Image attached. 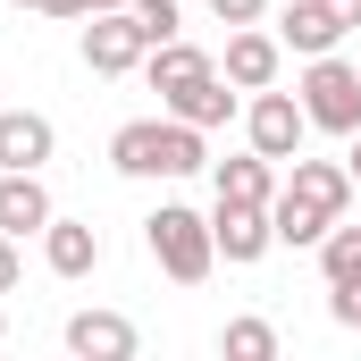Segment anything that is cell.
<instances>
[{
	"label": "cell",
	"instance_id": "30bf717a",
	"mask_svg": "<svg viewBox=\"0 0 361 361\" xmlns=\"http://www.w3.org/2000/svg\"><path fill=\"white\" fill-rule=\"evenodd\" d=\"M68 353L76 361H126L135 353V319H118V311H76V319H68Z\"/></svg>",
	"mask_w": 361,
	"mask_h": 361
},
{
	"label": "cell",
	"instance_id": "e0dca14e",
	"mask_svg": "<svg viewBox=\"0 0 361 361\" xmlns=\"http://www.w3.org/2000/svg\"><path fill=\"white\" fill-rule=\"evenodd\" d=\"M269 193H277V160H269V152L219 160V202H269Z\"/></svg>",
	"mask_w": 361,
	"mask_h": 361
},
{
	"label": "cell",
	"instance_id": "5b68a950",
	"mask_svg": "<svg viewBox=\"0 0 361 361\" xmlns=\"http://www.w3.org/2000/svg\"><path fill=\"white\" fill-rule=\"evenodd\" d=\"M210 235H219V261H227V269H252V261L277 244L269 202H219V210H210Z\"/></svg>",
	"mask_w": 361,
	"mask_h": 361
},
{
	"label": "cell",
	"instance_id": "83f0119b",
	"mask_svg": "<svg viewBox=\"0 0 361 361\" xmlns=\"http://www.w3.org/2000/svg\"><path fill=\"white\" fill-rule=\"evenodd\" d=\"M0 336H8V311H0Z\"/></svg>",
	"mask_w": 361,
	"mask_h": 361
},
{
	"label": "cell",
	"instance_id": "cb8c5ba5",
	"mask_svg": "<svg viewBox=\"0 0 361 361\" xmlns=\"http://www.w3.org/2000/svg\"><path fill=\"white\" fill-rule=\"evenodd\" d=\"M42 17H92V0H34Z\"/></svg>",
	"mask_w": 361,
	"mask_h": 361
},
{
	"label": "cell",
	"instance_id": "7402d4cb",
	"mask_svg": "<svg viewBox=\"0 0 361 361\" xmlns=\"http://www.w3.org/2000/svg\"><path fill=\"white\" fill-rule=\"evenodd\" d=\"M261 8H269V0H210L219 25H261Z\"/></svg>",
	"mask_w": 361,
	"mask_h": 361
},
{
	"label": "cell",
	"instance_id": "8992f818",
	"mask_svg": "<svg viewBox=\"0 0 361 361\" xmlns=\"http://www.w3.org/2000/svg\"><path fill=\"white\" fill-rule=\"evenodd\" d=\"M143 25L126 17V8H92V25H85V68L92 76H126V68H143Z\"/></svg>",
	"mask_w": 361,
	"mask_h": 361
},
{
	"label": "cell",
	"instance_id": "d6986e66",
	"mask_svg": "<svg viewBox=\"0 0 361 361\" xmlns=\"http://www.w3.org/2000/svg\"><path fill=\"white\" fill-rule=\"evenodd\" d=\"M319 269H328V286H336V277H361V227H345V219L328 227V244H319Z\"/></svg>",
	"mask_w": 361,
	"mask_h": 361
},
{
	"label": "cell",
	"instance_id": "f1b7e54d",
	"mask_svg": "<svg viewBox=\"0 0 361 361\" xmlns=\"http://www.w3.org/2000/svg\"><path fill=\"white\" fill-rule=\"evenodd\" d=\"M17 8H34V0H17Z\"/></svg>",
	"mask_w": 361,
	"mask_h": 361
},
{
	"label": "cell",
	"instance_id": "44dd1931",
	"mask_svg": "<svg viewBox=\"0 0 361 361\" xmlns=\"http://www.w3.org/2000/svg\"><path fill=\"white\" fill-rule=\"evenodd\" d=\"M328 319L336 328H361V277H336L328 286Z\"/></svg>",
	"mask_w": 361,
	"mask_h": 361
},
{
	"label": "cell",
	"instance_id": "ffe728a7",
	"mask_svg": "<svg viewBox=\"0 0 361 361\" xmlns=\"http://www.w3.org/2000/svg\"><path fill=\"white\" fill-rule=\"evenodd\" d=\"M126 17L143 25V42H177V0H126Z\"/></svg>",
	"mask_w": 361,
	"mask_h": 361
},
{
	"label": "cell",
	"instance_id": "4fadbf2b",
	"mask_svg": "<svg viewBox=\"0 0 361 361\" xmlns=\"http://www.w3.org/2000/svg\"><path fill=\"white\" fill-rule=\"evenodd\" d=\"M269 227H277V244H328V227H336V210H319V202H302L294 185H277L269 193Z\"/></svg>",
	"mask_w": 361,
	"mask_h": 361
},
{
	"label": "cell",
	"instance_id": "9a60e30c",
	"mask_svg": "<svg viewBox=\"0 0 361 361\" xmlns=\"http://www.w3.org/2000/svg\"><path fill=\"white\" fill-rule=\"evenodd\" d=\"M294 193H302V202H319V210H336V219H345V202H353V169H345V160H302V152H294Z\"/></svg>",
	"mask_w": 361,
	"mask_h": 361
},
{
	"label": "cell",
	"instance_id": "ba28073f",
	"mask_svg": "<svg viewBox=\"0 0 361 361\" xmlns=\"http://www.w3.org/2000/svg\"><path fill=\"white\" fill-rule=\"evenodd\" d=\"M59 210H51V193H42V169H0V227L8 235H42Z\"/></svg>",
	"mask_w": 361,
	"mask_h": 361
},
{
	"label": "cell",
	"instance_id": "484cf974",
	"mask_svg": "<svg viewBox=\"0 0 361 361\" xmlns=\"http://www.w3.org/2000/svg\"><path fill=\"white\" fill-rule=\"evenodd\" d=\"M345 169H353V185H361V135H353V160H345Z\"/></svg>",
	"mask_w": 361,
	"mask_h": 361
},
{
	"label": "cell",
	"instance_id": "3957f363",
	"mask_svg": "<svg viewBox=\"0 0 361 361\" xmlns=\"http://www.w3.org/2000/svg\"><path fill=\"white\" fill-rule=\"evenodd\" d=\"M294 92H302V118L319 135H361V68H345L336 51H319Z\"/></svg>",
	"mask_w": 361,
	"mask_h": 361
},
{
	"label": "cell",
	"instance_id": "603a6c76",
	"mask_svg": "<svg viewBox=\"0 0 361 361\" xmlns=\"http://www.w3.org/2000/svg\"><path fill=\"white\" fill-rule=\"evenodd\" d=\"M8 286H17V235L0 227V294H8Z\"/></svg>",
	"mask_w": 361,
	"mask_h": 361
},
{
	"label": "cell",
	"instance_id": "ac0fdd59",
	"mask_svg": "<svg viewBox=\"0 0 361 361\" xmlns=\"http://www.w3.org/2000/svg\"><path fill=\"white\" fill-rule=\"evenodd\" d=\"M219 353H235V361H269V353H277V328H269V319H227Z\"/></svg>",
	"mask_w": 361,
	"mask_h": 361
},
{
	"label": "cell",
	"instance_id": "6da1fadb",
	"mask_svg": "<svg viewBox=\"0 0 361 361\" xmlns=\"http://www.w3.org/2000/svg\"><path fill=\"white\" fill-rule=\"evenodd\" d=\"M109 169L118 177H193V169H210V152H202V126H185L177 109H169V118L118 126L109 135Z\"/></svg>",
	"mask_w": 361,
	"mask_h": 361
},
{
	"label": "cell",
	"instance_id": "d4e9b609",
	"mask_svg": "<svg viewBox=\"0 0 361 361\" xmlns=\"http://www.w3.org/2000/svg\"><path fill=\"white\" fill-rule=\"evenodd\" d=\"M328 8H336V17H345V25H361V0H328Z\"/></svg>",
	"mask_w": 361,
	"mask_h": 361
},
{
	"label": "cell",
	"instance_id": "7c38bea8",
	"mask_svg": "<svg viewBox=\"0 0 361 361\" xmlns=\"http://www.w3.org/2000/svg\"><path fill=\"white\" fill-rule=\"evenodd\" d=\"M51 118L42 109H0V169H42L51 160Z\"/></svg>",
	"mask_w": 361,
	"mask_h": 361
},
{
	"label": "cell",
	"instance_id": "9c48e42d",
	"mask_svg": "<svg viewBox=\"0 0 361 361\" xmlns=\"http://www.w3.org/2000/svg\"><path fill=\"white\" fill-rule=\"evenodd\" d=\"M345 34H353V25H345V17H336L328 0H294V8L277 17V42H286V51H302V59H319V51H336Z\"/></svg>",
	"mask_w": 361,
	"mask_h": 361
},
{
	"label": "cell",
	"instance_id": "2e32d148",
	"mask_svg": "<svg viewBox=\"0 0 361 361\" xmlns=\"http://www.w3.org/2000/svg\"><path fill=\"white\" fill-rule=\"evenodd\" d=\"M169 109H177L185 126H202V135H210V126H227V118H235V92H227V76L210 68V76H202V85H185Z\"/></svg>",
	"mask_w": 361,
	"mask_h": 361
},
{
	"label": "cell",
	"instance_id": "8fae6325",
	"mask_svg": "<svg viewBox=\"0 0 361 361\" xmlns=\"http://www.w3.org/2000/svg\"><path fill=\"white\" fill-rule=\"evenodd\" d=\"M42 261H51V277H92L101 269V235L85 219H51L42 227Z\"/></svg>",
	"mask_w": 361,
	"mask_h": 361
},
{
	"label": "cell",
	"instance_id": "277c9868",
	"mask_svg": "<svg viewBox=\"0 0 361 361\" xmlns=\"http://www.w3.org/2000/svg\"><path fill=\"white\" fill-rule=\"evenodd\" d=\"M244 135H252V152L294 160V152H302V135H311V118H302V92L261 85V92H252V109H244Z\"/></svg>",
	"mask_w": 361,
	"mask_h": 361
},
{
	"label": "cell",
	"instance_id": "52a82bcc",
	"mask_svg": "<svg viewBox=\"0 0 361 361\" xmlns=\"http://www.w3.org/2000/svg\"><path fill=\"white\" fill-rule=\"evenodd\" d=\"M277 68H286V42H277V34H261V25H227V85H235V92L277 85Z\"/></svg>",
	"mask_w": 361,
	"mask_h": 361
},
{
	"label": "cell",
	"instance_id": "4316f807",
	"mask_svg": "<svg viewBox=\"0 0 361 361\" xmlns=\"http://www.w3.org/2000/svg\"><path fill=\"white\" fill-rule=\"evenodd\" d=\"M92 8H126V0H92Z\"/></svg>",
	"mask_w": 361,
	"mask_h": 361
},
{
	"label": "cell",
	"instance_id": "7a4b0ae2",
	"mask_svg": "<svg viewBox=\"0 0 361 361\" xmlns=\"http://www.w3.org/2000/svg\"><path fill=\"white\" fill-rule=\"evenodd\" d=\"M143 244H152V261L177 277V286H202V277L219 269V235H210V219L185 210V202H160V210L143 219Z\"/></svg>",
	"mask_w": 361,
	"mask_h": 361
},
{
	"label": "cell",
	"instance_id": "5bb4252c",
	"mask_svg": "<svg viewBox=\"0 0 361 361\" xmlns=\"http://www.w3.org/2000/svg\"><path fill=\"white\" fill-rule=\"evenodd\" d=\"M143 68H152V92H160V101H177L185 85H202V76H210V51H193V42H152V51H143Z\"/></svg>",
	"mask_w": 361,
	"mask_h": 361
}]
</instances>
